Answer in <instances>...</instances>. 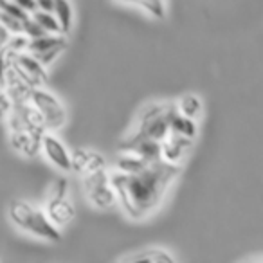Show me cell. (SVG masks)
I'll return each instance as SVG.
<instances>
[{
  "instance_id": "22",
  "label": "cell",
  "mask_w": 263,
  "mask_h": 263,
  "mask_svg": "<svg viewBox=\"0 0 263 263\" xmlns=\"http://www.w3.org/2000/svg\"><path fill=\"white\" fill-rule=\"evenodd\" d=\"M27 44H29V38H27L24 33H18V34H11L8 44H6L4 47H8L13 54H18V52L27 51Z\"/></svg>"
},
{
  "instance_id": "4",
  "label": "cell",
  "mask_w": 263,
  "mask_h": 263,
  "mask_svg": "<svg viewBox=\"0 0 263 263\" xmlns=\"http://www.w3.org/2000/svg\"><path fill=\"white\" fill-rule=\"evenodd\" d=\"M47 218L54 223L58 229L67 227L76 216V208L69 198V180L65 177H60L54 182L51 191V197L47 198L44 208Z\"/></svg>"
},
{
  "instance_id": "7",
  "label": "cell",
  "mask_w": 263,
  "mask_h": 263,
  "mask_svg": "<svg viewBox=\"0 0 263 263\" xmlns=\"http://www.w3.org/2000/svg\"><path fill=\"white\" fill-rule=\"evenodd\" d=\"M4 121L8 123L9 132H29V134L40 137L47 132V126H45L40 112L34 108L31 101L22 103V105H13V110Z\"/></svg>"
},
{
  "instance_id": "12",
  "label": "cell",
  "mask_w": 263,
  "mask_h": 263,
  "mask_svg": "<svg viewBox=\"0 0 263 263\" xmlns=\"http://www.w3.org/2000/svg\"><path fill=\"white\" fill-rule=\"evenodd\" d=\"M0 87L4 88V90L9 94L13 105H22V103H29L31 101L33 87H31L27 81H24L22 78L16 74V70L13 69V63L8 67V69H6Z\"/></svg>"
},
{
  "instance_id": "9",
  "label": "cell",
  "mask_w": 263,
  "mask_h": 263,
  "mask_svg": "<svg viewBox=\"0 0 263 263\" xmlns=\"http://www.w3.org/2000/svg\"><path fill=\"white\" fill-rule=\"evenodd\" d=\"M106 170V159L99 152L88 148H78L70 154V172L78 173L80 177Z\"/></svg>"
},
{
  "instance_id": "5",
  "label": "cell",
  "mask_w": 263,
  "mask_h": 263,
  "mask_svg": "<svg viewBox=\"0 0 263 263\" xmlns=\"http://www.w3.org/2000/svg\"><path fill=\"white\" fill-rule=\"evenodd\" d=\"M31 103L40 112L42 119H44L45 126H47V132H58L60 128L65 126L67 110L63 106V103L60 101L58 96L52 94L51 90H47L45 87L33 88Z\"/></svg>"
},
{
  "instance_id": "6",
  "label": "cell",
  "mask_w": 263,
  "mask_h": 263,
  "mask_svg": "<svg viewBox=\"0 0 263 263\" xmlns=\"http://www.w3.org/2000/svg\"><path fill=\"white\" fill-rule=\"evenodd\" d=\"M81 179H83V187H85V195H87V200L90 202L94 208L110 209L117 204L116 191H114L112 184H110L106 170L90 173V175H85V177H81Z\"/></svg>"
},
{
  "instance_id": "19",
  "label": "cell",
  "mask_w": 263,
  "mask_h": 263,
  "mask_svg": "<svg viewBox=\"0 0 263 263\" xmlns=\"http://www.w3.org/2000/svg\"><path fill=\"white\" fill-rule=\"evenodd\" d=\"M124 4L130 6H137V8L144 9L146 13H150L155 18H164L166 16V6L164 0H119Z\"/></svg>"
},
{
  "instance_id": "17",
  "label": "cell",
  "mask_w": 263,
  "mask_h": 263,
  "mask_svg": "<svg viewBox=\"0 0 263 263\" xmlns=\"http://www.w3.org/2000/svg\"><path fill=\"white\" fill-rule=\"evenodd\" d=\"M52 15L56 16L60 24V29L63 34L70 33L74 26V11H72V4L69 0H52Z\"/></svg>"
},
{
  "instance_id": "16",
  "label": "cell",
  "mask_w": 263,
  "mask_h": 263,
  "mask_svg": "<svg viewBox=\"0 0 263 263\" xmlns=\"http://www.w3.org/2000/svg\"><path fill=\"white\" fill-rule=\"evenodd\" d=\"M148 164H150V162H146L144 159H141L139 155H136L134 152H121V154L116 157V162H114V166H116L117 172L128 173V175L141 172V170H144Z\"/></svg>"
},
{
  "instance_id": "13",
  "label": "cell",
  "mask_w": 263,
  "mask_h": 263,
  "mask_svg": "<svg viewBox=\"0 0 263 263\" xmlns=\"http://www.w3.org/2000/svg\"><path fill=\"white\" fill-rule=\"evenodd\" d=\"M9 144L16 154L26 159H34L42 154V137L29 132H9Z\"/></svg>"
},
{
  "instance_id": "1",
  "label": "cell",
  "mask_w": 263,
  "mask_h": 263,
  "mask_svg": "<svg viewBox=\"0 0 263 263\" xmlns=\"http://www.w3.org/2000/svg\"><path fill=\"white\" fill-rule=\"evenodd\" d=\"M180 175V166L154 161L137 173H108L116 200L130 220H144L161 208L172 184Z\"/></svg>"
},
{
  "instance_id": "24",
  "label": "cell",
  "mask_w": 263,
  "mask_h": 263,
  "mask_svg": "<svg viewBox=\"0 0 263 263\" xmlns=\"http://www.w3.org/2000/svg\"><path fill=\"white\" fill-rule=\"evenodd\" d=\"M13 110V101L9 98V94L0 87V119L4 121L9 116V112Z\"/></svg>"
},
{
  "instance_id": "25",
  "label": "cell",
  "mask_w": 263,
  "mask_h": 263,
  "mask_svg": "<svg viewBox=\"0 0 263 263\" xmlns=\"http://www.w3.org/2000/svg\"><path fill=\"white\" fill-rule=\"evenodd\" d=\"M13 2H15L20 9H24L27 15H33V13L36 11V4H34V0H13Z\"/></svg>"
},
{
  "instance_id": "21",
  "label": "cell",
  "mask_w": 263,
  "mask_h": 263,
  "mask_svg": "<svg viewBox=\"0 0 263 263\" xmlns=\"http://www.w3.org/2000/svg\"><path fill=\"white\" fill-rule=\"evenodd\" d=\"M0 24H2V26H4L6 29H8L11 34L22 33V27H24V22H22V20H18L16 16L9 15V13L2 11V9H0Z\"/></svg>"
},
{
  "instance_id": "8",
  "label": "cell",
  "mask_w": 263,
  "mask_h": 263,
  "mask_svg": "<svg viewBox=\"0 0 263 263\" xmlns=\"http://www.w3.org/2000/svg\"><path fill=\"white\" fill-rule=\"evenodd\" d=\"M11 63H13V69L16 70V74H18L24 81H27L33 88L45 87V85L49 83L47 69L27 51L18 52V54L13 56Z\"/></svg>"
},
{
  "instance_id": "27",
  "label": "cell",
  "mask_w": 263,
  "mask_h": 263,
  "mask_svg": "<svg viewBox=\"0 0 263 263\" xmlns=\"http://www.w3.org/2000/svg\"><path fill=\"white\" fill-rule=\"evenodd\" d=\"M9 36H11V33H9V31L6 29V27L2 26V24H0V49H2L6 44H8Z\"/></svg>"
},
{
  "instance_id": "18",
  "label": "cell",
  "mask_w": 263,
  "mask_h": 263,
  "mask_svg": "<svg viewBox=\"0 0 263 263\" xmlns=\"http://www.w3.org/2000/svg\"><path fill=\"white\" fill-rule=\"evenodd\" d=\"M177 112L182 114V116L190 117V119L197 121L198 117L202 116V110H204V105H202V99L195 94H186L179 99V103H175Z\"/></svg>"
},
{
  "instance_id": "14",
  "label": "cell",
  "mask_w": 263,
  "mask_h": 263,
  "mask_svg": "<svg viewBox=\"0 0 263 263\" xmlns=\"http://www.w3.org/2000/svg\"><path fill=\"white\" fill-rule=\"evenodd\" d=\"M121 261H143V263H173L175 256L162 247H144L137 252L121 258Z\"/></svg>"
},
{
  "instance_id": "23",
  "label": "cell",
  "mask_w": 263,
  "mask_h": 263,
  "mask_svg": "<svg viewBox=\"0 0 263 263\" xmlns=\"http://www.w3.org/2000/svg\"><path fill=\"white\" fill-rule=\"evenodd\" d=\"M22 33L26 34V36H27V38H29V40H31V38H38V36H42V34H45V31L42 29V27L38 26V24L34 22V20L31 18V16H29V18H27L26 22H24Z\"/></svg>"
},
{
  "instance_id": "20",
  "label": "cell",
  "mask_w": 263,
  "mask_h": 263,
  "mask_svg": "<svg viewBox=\"0 0 263 263\" xmlns=\"http://www.w3.org/2000/svg\"><path fill=\"white\" fill-rule=\"evenodd\" d=\"M31 18L45 31V33H51V34H60L62 29H60V24L56 20V16L52 15L51 11H42V9H36V11L31 15ZM63 34V33H62Z\"/></svg>"
},
{
  "instance_id": "15",
  "label": "cell",
  "mask_w": 263,
  "mask_h": 263,
  "mask_svg": "<svg viewBox=\"0 0 263 263\" xmlns=\"http://www.w3.org/2000/svg\"><path fill=\"white\" fill-rule=\"evenodd\" d=\"M170 132L195 141V137H197V134H198L197 121L190 119V117L182 116V114H179L175 110V112H172V116H170Z\"/></svg>"
},
{
  "instance_id": "2",
  "label": "cell",
  "mask_w": 263,
  "mask_h": 263,
  "mask_svg": "<svg viewBox=\"0 0 263 263\" xmlns=\"http://www.w3.org/2000/svg\"><path fill=\"white\" fill-rule=\"evenodd\" d=\"M8 216L20 231H26L27 234L34 238H40L44 241H60L62 240V229L54 226L47 218L45 211L38 205L22 198H13L8 205Z\"/></svg>"
},
{
  "instance_id": "3",
  "label": "cell",
  "mask_w": 263,
  "mask_h": 263,
  "mask_svg": "<svg viewBox=\"0 0 263 263\" xmlns=\"http://www.w3.org/2000/svg\"><path fill=\"white\" fill-rule=\"evenodd\" d=\"M175 110V103H152V105H146L137 117V126L134 132L141 137L161 143L170 134V116Z\"/></svg>"
},
{
  "instance_id": "11",
  "label": "cell",
  "mask_w": 263,
  "mask_h": 263,
  "mask_svg": "<svg viewBox=\"0 0 263 263\" xmlns=\"http://www.w3.org/2000/svg\"><path fill=\"white\" fill-rule=\"evenodd\" d=\"M191 148H193V139H187V137L170 132L161 141V161L180 166L186 155L191 152Z\"/></svg>"
},
{
  "instance_id": "26",
  "label": "cell",
  "mask_w": 263,
  "mask_h": 263,
  "mask_svg": "<svg viewBox=\"0 0 263 263\" xmlns=\"http://www.w3.org/2000/svg\"><path fill=\"white\" fill-rule=\"evenodd\" d=\"M34 4H36V9L52 11V0H34Z\"/></svg>"
},
{
  "instance_id": "10",
  "label": "cell",
  "mask_w": 263,
  "mask_h": 263,
  "mask_svg": "<svg viewBox=\"0 0 263 263\" xmlns=\"http://www.w3.org/2000/svg\"><path fill=\"white\" fill-rule=\"evenodd\" d=\"M42 152L52 166L62 172H70V152L54 132H45L42 136Z\"/></svg>"
}]
</instances>
